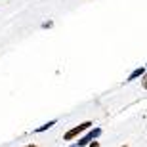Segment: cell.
Returning <instances> with one entry per match:
<instances>
[{"label": "cell", "instance_id": "cell-6", "mask_svg": "<svg viewBox=\"0 0 147 147\" xmlns=\"http://www.w3.org/2000/svg\"><path fill=\"white\" fill-rule=\"evenodd\" d=\"M88 145H90V147H99V143H98V142H90Z\"/></svg>", "mask_w": 147, "mask_h": 147}, {"label": "cell", "instance_id": "cell-8", "mask_svg": "<svg viewBox=\"0 0 147 147\" xmlns=\"http://www.w3.org/2000/svg\"><path fill=\"white\" fill-rule=\"evenodd\" d=\"M120 147H128V145H120Z\"/></svg>", "mask_w": 147, "mask_h": 147}, {"label": "cell", "instance_id": "cell-5", "mask_svg": "<svg viewBox=\"0 0 147 147\" xmlns=\"http://www.w3.org/2000/svg\"><path fill=\"white\" fill-rule=\"evenodd\" d=\"M54 27V21H52V19H50V21H44L42 23V29H52Z\"/></svg>", "mask_w": 147, "mask_h": 147}, {"label": "cell", "instance_id": "cell-4", "mask_svg": "<svg viewBox=\"0 0 147 147\" xmlns=\"http://www.w3.org/2000/svg\"><path fill=\"white\" fill-rule=\"evenodd\" d=\"M57 124V120H50V122H44L42 126H38V128H34V134H40V132H46V130H50L52 126H55Z\"/></svg>", "mask_w": 147, "mask_h": 147}, {"label": "cell", "instance_id": "cell-2", "mask_svg": "<svg viewBox=\"0 0 147 147\" xmlns=\"http://www.w3.org/2000/svg\"><path fill=\"white\" fill-rule=\"evenodd\" d=\"M99 136H101V128H99V126L90 128L86 136H82L80 140H78L76 143H73V145H75V147H84V145H88L90 142H94V140H96V138H99Z\"/></svg>", "mask_w": 147, "mask_h": 147}, {"label": "cell", "instance_id": "cell-1", "mask_svg": "<svg viewBox=\"0 0 147 147\" xmlns=\"http://www.w3.org/2000/svg\"><path fill=\"white\" fill-rule=\"evenodd\" d=\"M92 126H94V124H92V120H86V122H82V124H78V126H75V128H71L69 132H65L63 140H65V142H71V140H75L76 136H80L82 132L90 130Z\"/></svg>", "mask_w": 147, "mask_h": 147}, {"label": "cell", "instance_id": "cell-3", "mask_svg": "<svg viewBox=\"0 0 147 147\" xmlns=\"http://www.w3.org/2000/svg\"><path fill=\"white\" fill-rule=\"evenodd\" d=\"M145 75V67H138V69H134V71L128 75V78H126V82H132V80H136V78H142V76Z\"/></svg>", "mask_w": 147, "mask_h": 147}, {"label": "cell", "instance_id": "cell-7", "mask_svg": "<svg viewBox=\"0 0 147 147\" xmlns=\"http://www.w3.org/2000/svg\"><path fill=\"white\" fill-rule=\"evenodd\" d=\"M25 147H36V145H34V143H29V145H25Z\"/></svg>", "mask_w": 147, "mask_h": 147}, {"label": "cell", "instance_id": "cell-9", "mask_svg": "<svg viewBox=\"0 0 147 147\" xmlns=\"http://www.w3.org/2000/svg\"><path fill=\"white\" fill-rule=\"evenodd\" d=\"M71 147H75V145H71Z\"/></svg>", "mask_w": 147, "mask_h": 147}]
</instances>
